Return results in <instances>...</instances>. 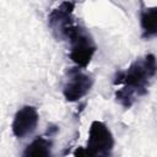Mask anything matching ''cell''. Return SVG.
<instances>
[{
    "label": "cell",
    "mask_w": 157,
    "mask_h": 157,
    "mask_svg": "<svg viewBox=\"0 0 157 157\" xmlns=\"http://www.w3.org/2000/svg\"><path fill=\"white\" fill-rule=\"evenodd\" d=\"M156 58L153 54H147L130 64V66L119 71L115 75L114 85L123 87L115 91V99L124 108H130L136 98L145 96L156 75Z\"/></svg>",
    "instance_id": "6da1fadb"
},
{
    "label": "cell",
    "mask_w": 157,
    "mask_h": 157,
    "mask_svg": "<svg viewBox=\"0 0 157 157\" xmlns=\"http://www.w3.org/2000/svg\"><path fill=\"white\" fill-rule=\"evenodd\" d=\"M66 39L70 42V59L78 67H87L97 50L91 33L85 27L75 25L67 33Z\"/></svg>",
    "instance_id": "7a4b0ae2"
},
{
    "label": "cell",
    "mask_w": 157,
    "mask_h": 157,
    "mask_svg": "<svg viewBox=\"0 0 157 157\" xmlns=\"http://www.w3.org/2000/svg\"><path fill=\"white\" fill-rule=\"evenodd\" d=\"M93 157H110L114 148V137L110 129L99 120L91 123L87 146L85 147Z\"/></svg>",
    "instance_id": "3957f363"
},
{
    "label": "cell",
    "mask_w": 157,
    "mask_h": 157,
    "mask_svg": "<svg viewBox=\"0 0 157 157\" xmlns=\"http://www.w3.org/2000/svg\"><path fill=\"white\" fill-rule=\"evenodd\" d=\"M75 6L76 4L72 1H64L49 12L48 25L58 39H66L67 33L76 25L72 16Z\"/></svg>",
    "instance_id": "277c9868"
},
{
    "label": "cell",
    "mask_w": 157,
    "mask_h": 157,
    "mask_svg": "<svg viewBox=\"0 0 157 157\" xmlns=\"http://www.w3.org/2000/svg\"><path fill=\"white\" fill-rule=\"evenodd\" d=\"M93 86V77L82 71V69L72 67L69 70V78L63 88V94L67 102H77L85 97Z\"/></svg>",
    "instance_id": "5b68a950"
},
{
    "label": "cell",
    "mask_w": 157,
    "mask_h": 157,
    "mask_svg": "<svg viewBox=\"0 0 157 157\" xmlns=\"http://www.w3.org/2000/svg\"><path fill=\"white\" fill-rule=\"evenodd\" d=\"M39 120V114L37 112V108L33 105H23L20 108L12 120V134L17 139H23L25 136L32 134Z\"/></svg>",
    "instance_id": "8992f818"
},
{
    "label": "cell",
    "mask_w": 157,
    "mask_h": 157,
    "mask_svg": "<svg viewBox=\"0 0 157 157\" xmlns=\"http://www.w3.org/2000/svg\"><path fill=\"white\" fill-rule=\"evenodd\" d=\"M140 25L144 38L155 37L157 33V7H144L140 13Z\"/></svg>",
    "instance_id": "52a82bcc"
},
{
    "label": "cell",
    "mask_w": 157,
    "mask_h": 157,
    "mask_svg": "<svg viewBox=\"0 0 157 157\" xmlns=\"http://www.w3.org/2000/svg\"><path fill=\"white\" fill-rule=\"evenodd\" d=\"M23 157H53L52 141L44 136L36 137L23 151Z\"/></svg>",
    "instance_id": "ba28073f"
},
{
    "label": "cell",
    "mask_w": 157,
    "mask_h": 157,
    "mask_svg": "<svg viewBox=\"0 0 157 157\" xmlns=\"http://www.w3.org/2000/svg\"><path fill=\"white\" fill-rule=\"evenodd\" d=\"M74 157H93L85 147H76L74 151Z\"/></svg>",
    "instance_id": "9c48e42d"
}]
</instances>
